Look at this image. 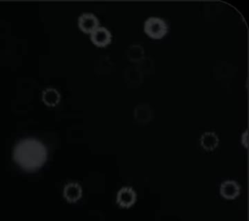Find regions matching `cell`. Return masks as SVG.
<instances>
[{"mask_svg": "<svg viewBox=\"0 0 249 221\" xmlns=\"http://www.w3.org/2000/svg\"><path fill=\"white\" fill-rule=\"evenodd\" d=\"M240 186L235 181L233 180H227L221 184L220 193L222 197L228 200H233L236 198L240 194Z\"/></svg>", "mask_w": 249, "mask_h": 221, "instance_id": "6", "label": "cell"}, {"mask_svg": "<svg viewBox=\"0 0 249 221\" xmlns=\"http://www.w3.org/2000/svg\"><path fill=\"white\" fill-rule=\"evenodd\" d=\"M136 201V193L132 187H124L117 194V202L122 207H130Z\"/></svg>", "mask_w": 249, "mask_h": 221, "instance_id": "5", "label": "cell"}, {"mask_svg": "<svg viewBox=\"0 0 249 221\" xmlns=\"http://www.w3.org/2000/svg\"><path fill=\"white\" fill-rule=\"evenodd\" d=\"M91 41L98 47H106L112 41L111 32L105 27H98L91 33Z\"/></svg>", "mask_w": 249, "mask_h": 221, "instance_id": "4", "label": "cell"}, {"mask_svg": "<svg viewBox=\"0 0 249 221\" xmlns=\"http://www.w3.org/2000/svg\"><path fill=\"white\" fill-rule=\"evenodd\" d=\"M200 143L202 147L206 151H214L219 144L218 136L213 132H204L201 136Z\"/></svg>", "mask_w": 249, "mask_h": 221, "instance_id": "8", "label": "cell"}, {"mask_svg": "<svg viewBox=\"0 0 249 221\" xmlns=\"http://www.w3.org/2000/svg\"><path fill=\"white\" fill-rule=\"evenodd\" d=\"M82 187L80 186L78 183H70L64 187L63 195L67 201L70 203H74L79 201L82 197Z\"/></svg>", "mask_w": 249, "mask_h": 221, "instance_id": "7", "label": "cell"}, {"mask_svg": "<svg viewBox=\"0 0 249 221\" xmlns=\"http://www.w3.org/2000/svg\"><path fill=\"white\" fill-rule=\"evenodd\" d=\"M144 31L151 38H163L167 34L168 24L161 17H150L144 22Z\"/></svg>", "mask_w": 249, "mask_h": 221, "instance_id": "2", "label": "cell"}, {"mask_svg": "<svg viewBox=\"0 0 249 221\" xmlns=\"http://www.w3.org/2000/svg\"><path fill=\"white\" fill-rule=\"evenodd\" d=\"M13 160L23 170H38L46 163L48 151L43 143L36 138L27 137L17 143L12 152Z\"/></svg>", "mask_w": 249, "mask_h": 221, "instance_id": "1", "label": "cell"}, {"mask_svg": "<svg viewBox=\"0 0 249 221\" xmlns=\"http://www.w3.org/2000/svg\"><path fill=\"white\" fill-rule=\"evenodd\" d=\"M42 100L48 106H55L61 101V95L57 90L50 87L43 90Z\"/></svg>", "mask_w": 249, "mask_h": 221, "instance_id": "9", "label": "cell"}, {"mask_svg": "<svg viewBox=\"0 0 249 221\" xmlns=\"http://www.w3.org/2000/svg\"><path fill=\"white\" fill-rule=\"evenodd\" d=\"M78 25L81 31L91 34L94 30L99 27V19L93 13H82L78 18Z\"/></svg>", "mask_w": 249, "mask_h": 221, "instance_id": "3", "label": "cell"}]
</instances>
